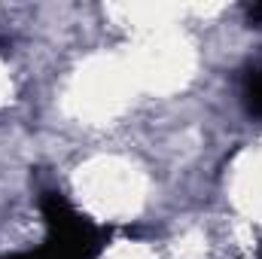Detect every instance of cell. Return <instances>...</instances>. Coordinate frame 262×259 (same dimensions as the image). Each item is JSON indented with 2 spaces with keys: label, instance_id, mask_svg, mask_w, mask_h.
I'll return each mask as SVG.
<instances>
[{
  "label": "cell",
  "instance_id": "1",
  "mask_svg": "<svg viewBox=\"0 0 262 259\" xmlns=\"http://www.w3.org/2000/svg\"><path fill=\"white\" fill-rule=\"evenodd\" d=\"M244 98H247V107H250V113H256V116L262 119V70H253V73L247 76Z\"/></svg>",
  "mask_w": 262,
  "mask_h": 259
}]
</instances>
